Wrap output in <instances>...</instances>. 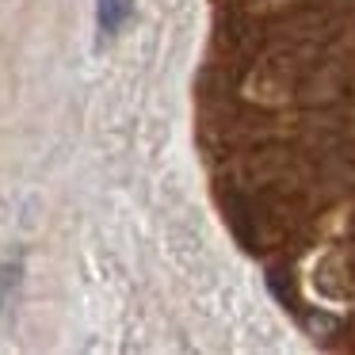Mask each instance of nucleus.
Instances as JSON below:
<instances>
[{"mask_svg":"<svg viewBox=\"0 0 355 355\" xmlns=\"http://www.w3.org/2000/svg\"><path fill=\"white\" fill-rule=\"evenodd\" d=\"M130 0H96V24H100V39L119 35V27L126 24Z\"/></svg>","mask_w":355,"mask_h":355,"instance_id":"nucleus-1","label":"nucleus"}]
</instances>
